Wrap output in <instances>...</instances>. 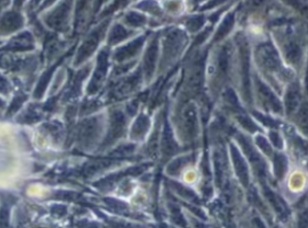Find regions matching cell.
Listing matches in <instances>:
<instances>
[{"instance_id":"1","label":"cell","mask_w":308,"mask_h":228,"mask_svg":"<svg viewBox=\"0 0 308 228\" xmlns=\"http://www.w3.org/2000/svg\"><path fill=\"white\" fill-rule=\"evenodd\" d=\"M106 24L107 23L103 24L100 28H97L96 30L93 31L82 44L77 55L76 64H79L83 62L86 58H88L93 53V51H95V49L99 45V42L101 40V36L103 35L104 30L106 28Z\"/></svg>"},{"instance_id":"2","label":"cell","mask_w":308,"mask_h":228,"mask_svg":"<svg viewBox=\"0 0 308 228\" xmlns=\"http://www.w3.org/2000/svg\"><path fill=\"white\" fill-rule=\"evenodd\" d=\"M100 123L97 118H90L82 122L80 127L79 140L84 148H88L99 136Z\"/></svg>"},{"instance_id":"3","label":"cell","mask_w":308,"mask_h":228,"mask_svg":"<svg viewBox=\"0 0 308 228\" xmlns=\"http://www.w3.org/2000/svg\"><path fill=\"white\" fill-rule=\"evenodd\" d=\"M240 46V57H241V70H242V81H243V90L244 96L247 102L251 101L250 94V83H249V53L244 39L240 38L239 40Z\"/></svg>"},{"instance_id":"4","label":"cell","mask_w":308,"mask_h":228,"mask_svg":"<svg viewBox=\"0 0 308 228\" xmlns=\"http://www.w3.org/2000/svg\"><path fill=\"white\" fill-rule=\"evenodd\" d=\"M237 139L240 142V145L244 151V153L246 154L248 159H249L251 165L253 166L255 170L258 173V175L260 177L265 176V171H266L265 162L260 155L257 153V152L254 150L253 146L251 145V143L242 135H238Z\"/></svg>"},{"instance_id":"5","label":"cell","mask_w":308,"mask_h":228,"mask_svg":"<svg viewBox=\"0 0 308 228\" xmlns=\"http://www.w3.org/2000/svg\"><path fill=\"white\" fill-rule=\"evenodd\" d=\"M258 55L262 64L270 71H277L280 67V59L274 46L267 43L261 45L258 49Z\"/></svg>"},{"instance_id":"6","label":"cell","mask_w":308,"mask_h":228,"mask_svg":"<svg viewBox=\"0 0 308 228\" xmlns=\"http://www.w3.org/2000/svg\"><path fill=\"white\" fill-rule=\"evenodd\" d=\"M108 56L109 55L106 51L101 52V54L99 55L96 70L89 85V93H95L97 91L100 89L101 85L103 84V80L106 76V73L108 69Z\"/></svg>"},{"instance_id":"7","label":"cell","mask_w":308,"mask_h":228,"mask_svg":"<svg viewBox=\"0 0 308 228\" xmlns=\"http://www.w3.org/2000/svg\"><path fill=\"white\" fill-rule=\"evenodd\" d=\"M185 39V34L179 30H175L168 34L164 44L165 60H170L171 58L177 55Z\"/></svg>"},{"instance_id":"8","label":"cell","mask_w":308,"mask_h":228,"mask_svg":"<svg viewBox=\"0 0 308 228\" xmlns=\"http://www.w3.org/2000/svg\"><path fill=\"white\" fill-rule=\"evenodd\" d=\"M256 84L260 93V98L263 104L266 105L269 110L276 113L282 112V105L280 101L275 95L274 92L270 90L265 83H262L259 79L256 80Z\"/></svg>"},{"instance_id":"9","label":"cell","mask_w":308,"mask_h":228,"mask_svg":"<svg viewBox=\"0 0 308 228\" xmlns=\"http://www.w3.org/2000/svg\"><path fill=\"white\" fill-rule=\"evenodd\" d=\"M126 121L120 111H114L110 117V132L106 138V143H112L123 134Z\"/></svg>"},{"instance_id":"10","label":"cell","mask_w":308,"mask_h":228,"mask_svg":"<svg viewBox=\"0 0 308 228\" xmlns=\"http://www.w3.org/2000/svg\"><path fill=\"white\" fill-rule=\"evenodd\" d=\"M69 11H70V4L69 2L63 3L59 7H57L47 18V24L50 27L55 29L60 30L67 24Z\"/></svg>"},{"instance_id":"11","label":"cell","mask_w":308,"mask_h":228,"mask_svg":"<svg viewBox=\"0 0 308 228\" xmlns=\"http://www.w3.org/2000/svg\"><path fill=\"white\" fill-rule=\"evenodd\" d=\"M230 148H231V154H232L235 171L237 173L240 182L244 186H247L249 183V171H248V167H247L246 163H245L243 158L241 157L240 152L238 151V149L235 146L231 144Z\"/></svg>"},{"instance_id":"12","label":"cell","mask_w":308,"mask_h":228,"mask_svg":"<svg viewBox=\"0 0 308 228\" xmlns=\"http://www.w3.org/2000/svg\"><path fill=\"white\" fill-rule=\"evenodd\" d=\"M158 56V38H155L147 50L144 57V72L146 76L149 79L155 70Z\"/></svg>"},{"instance_id":"13","label":"cell","mask_w":308,"mask_h":228,"mask_svg":"<svg viewBox=\"0 0 308 228\" xmlns=\"http://www.w3.org/2000/svg\"><path fill=\"white\" fill-rule=\"evenodd\" d=\"M183 122L186 134L192 138L196 135L197 132V117L195 108L192 104H189L184 111Z\"/></svg>"},{"instance_id":"14","label":"cell","mask_w":308,"mask_h":228,"mask_svg":"<svg viewBox=\"0 0 308 228\" xmlns=\"http://www.w3.org/2000/svg\"><path fill=\"white\" fill-rule=\"evenodd\" d=\"M144 39V36L139 37L138 39L131 42L126 46L118 49L115 54V59H117L118 62H121V61H124L126 59H129L130 57L135 56L139 51V49L141 48Z\"/></svg>"},{"instance_id":"15","label":"cell","mask_w":308,"mask_h":228,"mask_svg":"<svg viewBox=\"0 0 308 228\" xmlns=\"http://www.w3.org/2000/svg\"><path fill=\"white\" fill-rule=\"evenodd\" d=\"M34 47L33 37L29 33H23L14 37L7 46V50L25 51Z\"/></svg>"},{"instance_id":"16","label":"cell","mask_w":308,"mask_h":228,"mask_svg":"<svg viewBox=\"0 0 308 228\" xmlns=\"http://www.w3.org/2000/svg\"><path fill=\"white\" fill-rule=\"evenodd\" d=\"M301 100V94L299 91V88L296 84H292L288 88L286 98H285V103H286V109L288 114L294 112L297 107L299 106Z\"/></svg>"},{"instance_id":"17","label":"cell","mask_w":308,"mask_h":228,"mask_svg":"<svg viewBox=\"0 0 308 228\" xmlns=\"http://www.w3.org/2000/svg\"><path fill=\"white\" fill-rule=\"evenodd\" d=\"M2 31L10 33L11 31L16 30L22 27L23 19L20 15L15 12H10L5 15L2 18Z\"/></svg>"},{"instance_id":"18","label":"cell","mask_w":308,"mask_h":228,"mask_svg":"<svg viewBox=\"0 0 308 228\" xmlns=\"http://www.w3.org/2000/svg\"><path fill=\"white\" fill-rule=\"evenodd\" d=\"M162 148L164 151V154L171 156L173 153H175L177 150V144L173 137L171 129L168 125H165L164 128V135L162 138Z\"/></svg>"},{"instance_id":"19","label":"cell","mask_w":308,"mask_h":228,"mask_svg":"<svg viewBox=\"0 0 308 228\" xmlns=\"http://www.w3.org/2000/svg\"><path fill=\"white\" fill-rule=\"evenodd\" d=\"M149 120L146 115H140L132 128L131 136L133 138H142L149 128Z\"/></svg>"},{"instance_id":"20","label":"cell","mask_w":308,"mask_h":228,"mask_svg":"<svg viewBox=\"0 0 308 228\" xmlns=\"http://www.w3.org/2000/svg\"><path fill=\"white\" fill-rule=\"evenodd\" d=\"M140 79H141V75H140V72L138 71L136 75L131 76L128 80L123 82L122 84L117 86V88L115 90V95L121 96L130 92V91H132V89H134L137 86Z\"/></svg>"},{"instance_id":"21","label":"cell","mask_w":308,"mask_h":228,"mask_svg":"<svg viewBox=\"0 0 308 228\" xmlns=\"http://www.w3.org/2000/svg\"><path fill=\"white\" fill-rule=\"evenodd\" d=\"M285 51L288 62L293 64L299 62L301 57V49L296 42L294 40L288 42V45L285 46Z\"/></svg>"},{"instance_id":"22","label":"cell","mask_w":308,"mask_h":228,"mask_svg":"<svg viewBox=\"0 0 308 228\" xmlns=\"http://www.w3.org/2000/svg\"><path fill=\"white\" fill-rule=\"evenodd\" d=\"M233 24H234V15L233 14L228 15L224 18V20L222 21L221 25L220 26L219 29L215 35V37H214L215 41H219L220 39H222L225 35H228L233 28Z\"/></svg>"},{"instance_id":"23","label":"cell","mask_w":308,"mask_h":228,"mask_svg":"<svg viewBox=\"0 0 308 228\" xmlns=\"http://www.w3.org/2000/svg\"><path fill=\"white\" fill-rule=\"evenodd\" d=\"M129 34L130 33L123 27H121L120 25H117L110 32L109 42L110 45H114L118 42L122 41L129 35Z\"/></svg>"},{"instance_id":"24","label":"cell","mask_w":308,"mask_h":228,"mask_svg":"<svg viewBox=\"0 0 308 228\" xmlns=\"http://www.w3.org/2000/svg\"><path fill=\"white\" fill-rule=\"evenodd\" d=\"M297 124L308 135V104H304L297 113Z\"/></svg>"},{"instance_id":"25","label":"cell","mask_w":308,"mask_h":228,"mask_svg":"<svg viewBox=\"0 0 308 228\" xmlns=\"http://www.w3.org/2000/svg\"><path fill=\"white\" fill-rule=\"evenodd\" d=\"M55 69V66H54V67H52V69L46 71V72L43 75L41 79H40V81H39V83H38V85H37V88H36V90H35V92H34V96H35V98H40V97L42 96V94L44 93V91L45 90L46 86L48 85L49 81H50V79H51V77H52V75H53Z\"/></svg>"},{"instance_id":"26","label":"cell","mask_w":308,"mask_h":228,"mask_svg":"<svg viewBox=\"0 0 308 228\" xmlns=\"http://www.w3.org/2000/svg\"><path fill=\"white\" fill-rule=\"evenodd\" d=\"M274 162L275 172L278 177L281 178L287 168V159L283 155L278 154L275 156Z\"/></svg>"},{"instance_id":"27","label":"cell","mask_w":308,"mask_h":228,"mask_svg":"<svg viewBox=\"0 0 308 228\" xmlns=\"http://www.w3.org/2000/svg\"><path fill=\"white\" fill-rule=\"evenodd\" d=\"M238 121L240 122V125H242V127L244 129H246L247 131L250 132H257L259 130V128L257 127V125L254 123L253 121H251L249 117H247L246 115H239Z\"/></svg>"},{"instance_id":"28","label":"cell","mask_w":308,"mask_h":228,"mask_svg":"<svg viewBox=\"0 0 308 228\" xmlns=\"http://www.w3.org/2000/svg\"><path fill=\"white\" fill-rule=\"evenodd\" d=\"M256 143H257V145L260 147V150L267 156H271L273 154V151H272L271 146H270L269 142L267 141V139L264 138L263 136L258 135L256 137Z\"/></svg>"},{"instance_id":"29","label":"cell","mask_w":308,"mask_h":228,"mask_svg":"<svg viewBox=\"0 0 308 228\" xmlns=\"http://www.w3.org/2000/svg\"><path fill=\"white\" fill-rule=\"evenodd\" d=\"M204 16L202 15H197V16H193L192 18H190L187 22V28L191 31V32H196L198 31L200 28H202V26L204 25Z\"/></svg>"},{"instance_id":"30","label":"cell","mask_w":308,"mask_h":228,"mask_svg":"<svg viewBox=\"0 0 308 228\" xmlns=\"http://www.w3.org/2000/svg\"><path fill=\"white\" fill-rule=\"evenodd\" d=\"M228 60H229V55L228 51L225 47H223L220 51L219 56V70L220 73L225 74L227 68H228Z\"/></svg>"},{"instance_id":"31","label":"cell","mask_w":308,"mask_h":228,"mask_svg":"<svg viewBox=\"0 0 308 228\" xmlns=\"http://www.w3.org/2000/svg\"><path fill=\"white\" fill-rule=\"evenodd\" d=\"M127 21H128V23H130L131 26L137 27V26H142L143 24H145L146 18L141 15L131 12L127 15Z\"/></svg>"},{"instance_id":"32","label":"cell","mask_w":308,"mask_h":228,"mask_svg":"<svg viewBox=\"0 0 308 228\" xmlns=\"http://www.w3.org/2000/svg\"><path fill=\"white\" fill-rule=\"evenodd\" d=\"M253 115L254 117L257 118V120H259L262 124H264L265 126H267V127L275 128V127H277V125H278V123L275 122L274 120H272L271 118L267 117V116H265V115L261 114L260 112L254 111Z\"/></svg>"},{"instance_id":"33","label":"cell","mask_w":308,"mask_h":228,"mask_svg":"<svg viewBox=\"0 0 308 228\" xmlns=\"http://www.w3.org/2000/svg\"><path fill=\"white\" fill-rule=\"evenodd\" d=\"M225 98L227 101L229 102V104H232L234 107H239V102L237 96L235 94V92L232 89H228L225 93Z\"/></svg>"},{"instance_id":"34","label":"cell","mask_w":308,"mask_h":228,"mask_svg":"<svg viewBox=\"0 0 308 228\" xmlns=\"http://www.w3.org/2000/svg\"><path fill=\"white\" fill-rule=\"evenodd\" d=\"M269 138L271 139V142L273 143L275 147H277L278 149H282L283 147V141L280 136L279 135V133L276 132H271L269 134Z\"/></svg>"},{"instance_id":"35","label":"cell","mask_w":308,"mask_h":228,"mask_svg":"<svg viewBox=\"0 0 308 228\" xmlns=\"http://www.w3.org/2000/svg\"><path fill=\"white\" fill-rule=\"evenodd\" d=\"M26 99H27V97H22V98L18 97V98H16V99L15 100L13 104L11 105V108H10L9 111H10V112H14V111H16V110L20 107L21 104H23V102H24Z\"/></svg>"},{"instance_id":"36","label":"cell","mask_w":308,"mask_h":228,"mask_svg":"<svg viewBox=\"0 0 308 228\" xmlns=\"http://www.w3.org/2000/svg\"><path fill=\"white\" fill-rule=\"evenodd\" d=\"M306 88H307V91L308 92V71H307V76H306Z\"/></svg>"}]
</instances>
